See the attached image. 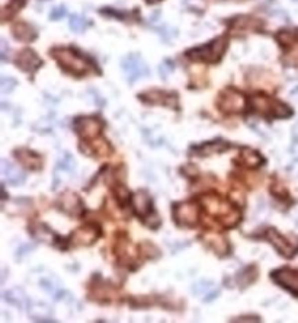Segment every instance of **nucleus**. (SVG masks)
<instances>
[{"label": "nucleus", "mask_w": 298, "mask_h": 323, "mask_svg": "<svg viewBox=\"0 0 298 323\" xmlns=\"http://www.w3.org/2000/svg\"><path fill=\"white\" fill-rule=\"evenodd\" d=\"M202 202H204V207L207 208V211L212 215H215V217H218V220L226 227H234L239 223V220H240L239 211L233 205H230L227 201H223L215 194L204 195Z\"/></svg>", "instance_id": "1"}, {"label": "nucleus", "mask_w": 298, "mask_h": 323, "mask_svg": "<svg viewBox=\"0 0 298 323\" xmlns=\"http://www.w3.org/2000/svg\"><path fill=\"white\" fill-rule=\"evenodd\" d=\"M54 57L58 61V64L67 70V72L73 73V74H85L90 69V63L82 55V54L76 53L71 48H58L54 50Z\"/></svg>", "instance_id": "2"}, {"label": "nucleus", "mask_w": 298, "mask_h": 323, "mask_svg": "<svg viewBox=\"0 0 298 323\" xmlns=\"http://www.w3.org/2000/svg\"><path fill=\"white\" fill-rule=\"evenodd\" d=\"M252 108L265 118H288L290 115H293L291 108L266 96H253Z\"/></svg>", "instance_id": "3"}, {"label": "nucleus", "mask_w": 298, "mask_h": 323, "mask_svg": "<svg viewBox=\"0 0 298 323\" xmlns=\"http://www.w3.org/2000/svg\"><path fill=\"white\" fill-rule=\"evenodd\" d=\"M227 48V41L224 38H217L210 44L188 51V57L192 60H202L207 63H217Z\"/></svg>", "instance_id": "4"}, {"label": "nucleus", "mask_w": 298, "mask_h": 323, "mask_svg": "<svg viewBox=\"0 0 298 323\" xmlns=\"http://www.w3.org/2000/svg\"><path fill=\"white\" fill-rule=\"evenodd\" d=\"M198 205L193 202H177L173 205V220L179 227H193L198 223Z\"/></svg>", "instance_id": "5"}, {"label": "nucleus", "mask_w": 298, "mask_h": 323, "mask_svg": "<svg viewBox=\"0 0 298 323\" xmlns=\"http://www.w3.org/2000/svg\"><path fill=\"white\" fill-rule=\"evenodd\" d=\"M123 70L128 79V82H136L139 80L140 77L147 76L149 69H147V64L144 63V60L141 58L140 55L137 54H130L127 55L123 60Z\"/></svg>", "instance_id": "6"}, {"label": "nucleus", "mask_w": 298, "mask_h": 323, "mask_svg": "<svg viewBox=\"0 0 298 323\" xmlns=\"http://www.w3.org/2000/svg\"><path fill=\"white\" fill-rule=\"evenodd\" d=\"M218 107L224 112H240L246 107L245 95L239 90L227 89L220 95Z\"/></svg>", "instance_id": "7"}, {"label": "nucleus", "mask_w": 298, "mask_h": 323, "mask_svg": "<svg viewBox=\"0 0 298 323\" xmlns=\"http://www.w3.org/2000/svg\"><path fill=\"white\" fill-rule=\"evenodd\" d=\"M104 128V124L92 117H85V118H79L74 123V130L76 133L85 139V140H95L99 137L101 131Z\"/></svg>", "instance_id": "8"}, {"label": "nucleus", "mask_w": 298, "mask_h": 323, "mask_svg": "<svg viewBox=\"0 0 298 323\" xmlns=\"http://www.w3.org/2000/svg\"><path fill=\"white\" fill-rule=\"evenodd\" d=\"M139 98L141 101L153 105H163V107L177 108V95L173 92L166 90H149L146 93H141Z\"/></svg>", "instance_id": "9"}, {"label": "nucleus", "mask_w": 298, "mask_h": 323, "mask_svg": "<svg viewBox=\"0 0 298 323\" xmlns=\"http://www.w3.org/2000/svg\"><path fill=\"white\" fill-rule=\"evenodd\" d=\"M272 280L280 284L288 291H291L294 296H298V271L290 268L277 269L272 272Z\"/></svg>", "instance_id": "10"}, {"label": "nucleus", "mask_w": 298, "mask_h": 323, "mask_svg": "<svg viewBox=\"0 0 298 323\" xmlns=\"http://www.w3.org/2000/svg\"><path fill=\"white\" fill-rule=\"evenodd\" d=\"M99 234L101 230L98 226H85L71 234L70 242L73 246H90L96 242Z\"/></svg>", "instance_id": "11"}, {"label": "nucleus", "mask_w": 298, "mask_h": 323, "mask_svg": "<svg viewBox=\"0 0 298 323\" xmlns=\"http://www.w3.org/2000/svg\"><path fill=\"white\" fill-rule=\"evenodd\" d=\"M57 207L69 215H79L83 211V202L74 192H64L58 199Z\"/></svg>", "instance_id": "12"}, {"label": "nucleus", "mask_w": 298, "mask_h": 323, "mask_svg": "<svg viewBox=\"0 0 298 323\" xmlns=\"http://www.w3.org/2000/svg\"><path fill=\"white\" fill-rule=\"evenodd\" d=\"M266 239L277 248V251L280 252L282 256L285 258H291L294 253H296V249L294 246L287 240V237H284L282 234L278 233L274 227H269L266 230Z\"/></svg>", "instance_id": "13"}, {"label": "nucleus", "mask_w": 298, "mask_h": 323, "mask_svg": "<svg viewBox=\"0 0 298 323\" xmlns=\"http://www.w3.org/2000/svg\"><path fill=\"white\" fill-rule=\"evenodd\" d=\"M133 207H134V211L137 213V215L141 217L143 220L153 215L151 214V211H153V199L146 191H139V192H136L133 195Z\"/></svg>", "instance_id": "14"}, {"label": "nucleus", "mask_w": 298, "mask_h": 323, "mask_svg": "<svg viewBox=\"0 0 298 323\" xmlns=\"http://www.w3.org/2000/svg\"><path fill=\"white\" fill-rule=\"evenodd\" d=\"M0 170H1V175H3L4 180L13 186H19L25 182V173L15 164H12L10 162H0Z\"/></svg>", "instance_id": "15"}, {"label": "nucleus", "mask_w": 298, "mask_h": 323, "mask_svg": "<svg viewBox=\"0 0 298 323\" xmlns=\"http://www.w3.org/2000/svg\"><path fill=\"white\" fill-rule=\"evenodd\" d=\"M15 156L20 162V164L29 170H38L42 166V161H41L39 155H36L35 152H32L29 149H18L15 152Z\"/></svg>", "instance_id": "16"}, {"label": "nucleus", "mask_w": 298, "mask_h": 323, "mask_svg": "<svg viewBox=\"0 0 298 323\" xmlns=\"http://www.w3.org/2000/svg\"><path fill=\"white\" fill-rule=\"evenodd\" d=\"M16 66L23 72H34L41 66V60L32 50H23L16 57Z\"/></svg>", "instance_id": "17"}, {"label": "nucleus", "mask_w": 298, "mask_h": 323, "mask_svg": "<svg viewBox=\"0 0 298 323\" xmlns=\"http://www.w3.org/2000/svg\"><path fill=\"white\" fill-rule=\"evenodd\" d=\"M230 144L223 142V140H215V142H211V143H204L201 146H195L191 150V155L196 153L198 156L201 158H207L211 155H215V153H221V152H226Z\"/></svg>", "instance_id": "18"}, {"label": "nucleus", "mask_w": 298, "mask_h": 323, "mask_svg": "<svg viewBox=\"0 0 298 323\" xmlns=\"http://www.w3.org/2000/svg\"><path fill=\"white\" fill-rule=\"evenodd\" d=\"M76 170V162L71 158V155L64 153L63 156H60V159L57 161V169H55V175H58V179H64L67 176H70ZM58 179H55V182Z\"/></svg>", "instance_id": "19"}, {"label": "nucleus", "mask_w": 298, "mask_h": 323, "mask_svg": "<svg viewBox=\"0 0 298 323\" xmlns=\"http://www.w3.org/2000/svg\"><path fill=\"white\" fill-rule=\"evenodd\" d=\"M193 291L196 296H199L204 302H211L214 300L217 296H218V288L214 283L210 281H201V283H196L193 286Z\"/></svg>", "instance_id": "20"}, {"label": "nucleus", "mask_w": 298, "mask_h": 323, "mask_svg": "<svg viewBox=\"0 0 298 323\" xmlns=\"http://www.w3.org/2000/svg\"><path fill=\"white\" fill-rule=\"evenodd\" d=\"M3 299L9 303V305H13L19 307V309H23L28 305V299H26V294L19 290V288H13V290H9L3 294Z\"/></svg>", "instance_id": "21"}, {"label": "nucleus", "mask_w": 298, "mask_h": 323, "mask_svg": "<svg viewBox=\"0 0 298 323\" xmlns=\"http://www.w3.org/2000/svg\"><path fill=\"white\" fill-rule=\"evenodd\" d=\"M29 316L34 319V321H50L48 318L51 316V309L50 306L44 305V303H35L32 305L29 309Z\"/></svg>", "instance_id": "22"}, {"label": "nucleus", "mask_w": 298, "mask_h": 323, "mask_svg": "<svg viewBox=\"0 0 298 323\" xmlns=\"http://www.w3.org/2000/svg\"><path fill=\"white\" fill-rule=\"evenodd\" d=\"M13 35L18 38L19 41H32L36 36V32L34 31L32 26H29L28 23H16L13 26Z\"/></svg>", "instance_id": "23"}, {"label": "nucleus", "mask_w": 298, "mask_h": 323, "mask_svg": "<svg viewBox=\"0 0 298 323\" xmlns=\"http://www.w3.org/2000/svg\"><path fill=\"white\" fill-rule=\"evenodd\" d=\"M204 242L210 246L212 251H215L217 253H220V255H224V253L227 252V242H226V239H223L221 236H217V234L207 236V237L204 239Z\"/></svg>", "instance_id": "24"}, {"label": "nucleus", "mask_w": 298, "mask_h": 323, "mask_svg": "<svg viewBox=\"0 0 298 323\" xmlns=\"http://www.w3.org/2000/svg\"><path fill=\"white\" fill-rule=\"evenodd\" d=\"M242 161L243 164H246L247 167H259L261 164H263V158L255 150L252 149H245L242 153Z\"/></svg>", "instance_id": "25"}, {"label": "nucleus", "mask_w": 298, "mask_h": 323, "mask_svg": "<svg viewBox=\"0 0 298 323\" xmlns=\"http://www.w3.org/2000/svg\"><path fill=\"white\" fill-rule=\"evenodd\" d=\"M69 26L73 32L80 34V32L86 31V28L89 26V20L80 15H71L70 19H69Z\"/></svg>", "instance_id": "26"}, {"label": "nucleus", "mask_w": 298, "mask_h": 323, "mask_svg": "<svg viewBox=\"0 0 298 323\" xmlns=\"http://www.w3.org/2000/svg\"><path fill=\"white\" fill-rule=\"evenodd\" d=\"M15 86H16V80H15V79L6 77V76L1 77V80H0V90H1L3 93L12 92V90L15 89Z\"/></svg>", "instance_id": "27"}, {"label": "nucleus", "mask_w": 298, "mask_h": 323, "mask_svg": "<svg viewBox=\"0 0 298 323\" xmlns=\"http://www.w3.org/2000/svg\"><path fill=\"white\" fill-rule=\"evenodd\" d=\"M42 288H45L48 293L54 294V297H58V288H60V283H51L50 280H42L41 281Z\"/></svg>", "instance_id": "28"}, {"label": "nucleus", "mask_w": 298, "mask_h": 323, "mask_svg": "<svg viewBox=\"0 0 298 323\" xmlns=\"http://www.w3.org/2000/svg\"><path fill=\"white\" fill-rule=\"evenodd\" d=\"M173 69H175V64H173L172 61L166 60V61L160 66V76H161V77H167L170 73L173 72Z\"/></svg>", "instance_id": "29"}, {"label": "nucleus", "mask_w": 298, "mask_h": 323, "mask_svg": "<svg viewBox=\"0 0 298 323\" xmlns=\"http://www.w3.org/2000/svg\"><path fill=\"white\" fill-rule=\"evenodd\" d=\"M64 15H66V7L64 6H55L50 13V18L53 20H57V19L63 18Z\"/></svg>", "instance_id": "30"}, {"label": "nucleus", "mask_w": 298, "mask_h": 323, "mask_svg": "<svg viewBox=\"0 0 298 323\" xmlns=\"http://www.w3.org/2000/svg\"><path fill=\"white\" fill-rule=\"evenodd\" d=\"M115 195H117V198H118L121 202H124V201H127V199L130 198V192H128V189H127L125 186H120V188H117Z\"/></svg>", "instance_id": "31"}, {"label": "nucleus", "mask_w": 298, "mask_h": 323, "mask_svg": "<svg viewBox=\"0 0 298 323\" xmlns=\"http://www.w3.org/2000/svg\"><path fill=\"white\" fill-rule=\"evenodd\" d=\"M0 44H1V60L4 61V60H6V53H7V45H6V41H4V39H1Z\"/></svg>", "instance_id": "32"}]
</instances>
